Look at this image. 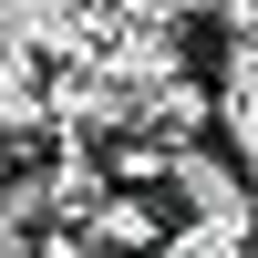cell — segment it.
Listing matches in <instances>:
<instances>
[{
	"label": "cell",
	"mask_w": 258,
	"mask_h": 258,
	"mask_svg": "<svg viewBox=\"0 0 258 258\" xmlns=\"http://www.w3.org/2000/svg\"><path fill=\"white\" fill-rule=\"evenodd\" d=\"M165 186H176V207H186V227H227V238H248V176L238 165H217V155H197V145H176L165 155Z\"/></svg>",
	"instance_id": "1"
},
{
	"label": "cell",
	"mask_w": 258,
	"mask_h": 258,
	"mask_svg": "<svg viewBox=\"0 0 258 258\" xmlns=\"http://www.w3.org/2000/svg\"><path fill=\"white\" fill-rule=\"evenodd\" d=\"M41 124H52V103H41V62L0 41V145H21V135H41Z\"/></svg>",
	"instance_id": "2"
},
{
	"label": "cell",
	"mask_w": 258,
	"mask_h": 258,
	"mask_svg": "<svg viewBox=\"0 0 258 258\" xmlns=\"http://www.w3.org/2000/svg\"><path fill=\"white\" fill-rule=\"evenodd\" d=\"M217 124L238 145H258V31L227 41V62H217Z\"/></svg>",
	"instance_id": "3"
},
{
	"label": "cell",
	"mask_w": 258,
	"mask_h": 258,
	"mask_svg": "<svg viewBox=\"0 0 258 258\" xmlns=\"http://www.w3.org/2000/svg\"><path fill=\"white\" fill-rule=\"evenodd\" d=\"M83 227H93V248H145V258H155V238H165V227H155V207H145L135 186H124V197L103 186V207H93Z\"/></svg>",
	"instance_id": "4"
},
{
	"label": "cell",
	"mask_w": 258,
	"mask_h": 258,
	"mask_svg": "<svg viewBox=\"0 0 258 258\" xmlns=\"http://www.w3.org/2000/svg\"><path fill=\"white\" fill-rule=\"evenodd\" d=\"M217 21H227V41H248L258 31V0H217Z\"/></svg>",
	"instance_id": "5"
},
{
	"label": "cell",
	"mask_w": 258,
	"mask_h": 258,
	"mask_svg": "<svg viewBox=\"0 0 258 258\" xmlns=\"http://www.w3.org/2000/svg\"><path fill=\"white\" fill-rule=\"evenodd\" d=\"M248 217H258V145H248Z\"/></svg>",
	"instance_id": "6"
},
{
	"label": "cell",
	"mask_w": 258,
	"mask_h": 258,
	"mask_svg": "<svg viewBox=\"0 0 258 258\" xmlns=\"http://www.w3.org/2000/svg\"><path fill=\"white\" fill-rule=\"evenodd\" d=\"M238 258H258V248H238Z\"/></svg>",
	"instance_id": "7"
}]
</instances>
